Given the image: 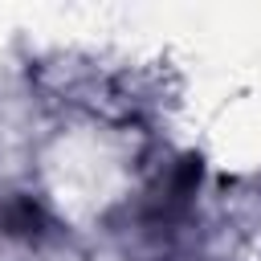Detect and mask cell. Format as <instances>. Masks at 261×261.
Returning <instances> with one entry per match:
<instances>
[{"label": "cell", "mask_w": 261, "mask_h": 261, "mask_svg": "<svg viewBox=\"0 0 261 261\" xmlns=\"http://www.w3.org/2000/svg\"><path fill=\"white\" fill-rule=\"evenodd\" d=\"M0 228L8 237H37L45 228V212L29 200V196H12L4 208H0Z\"/></svg>", "instance_id": "6da1fadb"}]
</instances>
